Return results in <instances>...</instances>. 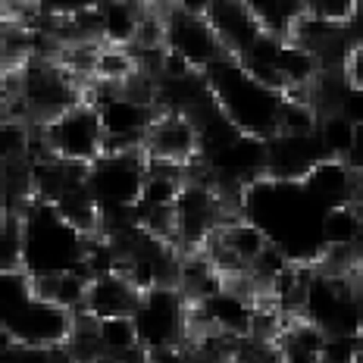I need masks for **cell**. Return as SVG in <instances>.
<instances>
[{
  "label": "cell",
  "mask_w": 363,
  "mask_h": 363,
  "mask_svg": "<svg viewBox=\"0 0 363 363\" xmlns=\"http://www.w3.org/2000/svg\"><path fill=\"white\" fill-rule=\"evenodd\" d=\"M207 22L213 26L219 41H223L225 54L235 57V60L245 57L263 35V26L238 4V0H213L207 10Z\"/></svg>",
  "instance_id": "9a60e30c"
},
{
  "label": "cell",
  "mask_w": 363,
  "mask_h": 363,
  "mask_svg": "<svg viewBox=\"0 0 363 363\" xmlns=\"http://www.w3.org/2000/svg\"><path fill=\"white\" fill-rule=\"evenodd\" d=\"M82 101H88L85 82L60 57H32L6 69V104L19 107L13 116L28 125H48Z\"/></svg>",
  "instance_id": "5b68a950"
},
{
  "label": "cell",
  "mask_w": 363,
  "mask_h": 363,
  "mask_svg": "<svg viewBox=\"0 0 363 363\" xmlns=\"http://www.w3.org/2000/svg\"><path fill=\"white\" fill-rule=\"evenodd\" d=\"M316 135H320L326 157H332V160H347V154H351V147H354L357 125L347 116H342V113H320Z\"/></svg>",
  "instance_id": "d6986e66"
},
{
  "label": "cell",
  "mask_w": 363,
  "mask_h": 363,
  "mask_svg": "<svg viewBox=\"0 0 363 363\" xmlns=\"http://www.w3.org/2000/svg\"><path fill=\"white\" fill-rule=\"evenodd\" d=\"M88 101L101 113V125L107 135V150H145L147 132L160 107L147 97L135 94L125 85H101Z\"/></svg>",
  "instance_id": "ba28073f"
},
{
  "label": "cell",
  "mask_w": 363,
  "mask_h": 363,
  "mask_svg": "<svg viewBox=\"0 0 363 363\" xmlns=\"http://www.w3.org/2000/svg\"><path fill=\"white\" fill-rule=\"evenodd\" d=\"M141 301V289L125 276V272H104L91 279L88 307L94 320H110V316H132Z\"/></svg>",
  "instance_id": "2e32d148"
},
{
  "label": "cell",
  "mask_w": 363,
  "mask_h": 363,
  "mask_svg": "<svg viewBox=\"0 0 363 363\" xmlns=\"http://www.w3.org/2000/svg\"><path fill=\"white\" fill-rule=\"evenodd\" d=\"M169 4L182 13H191V16H207V10H210L213 0H169Z\"/></svg>",
  "instance_id": "cb8c5ba5"
},
{
  "label": "cell",
  "mask_w": 363,
  "mask_h": 363,
  "mask_svg": "<svg viewBox=\"0 0 363 363\" xmlns=\"http://www.w3.org/2000/svg\"><path fill=\"white\" fill-rule=\"evenodd\" d=\"M19 223H22L19 269L26 276L41 282V279H54L72 269H85L88 245L94 235H85L82 229H75L54 203L32 198L19 210Z\"/></svg>",
  "instance_id": "3957f363"
},
{
  "label": "cell",
  "mask_w": 363,
  "mask_h": 363,
  "mask_svg": "<svg viewBox=\"0 0 363 363\" xmlns=\"http://www.w3.org/2000/svg\"><path fill=\"white\" fill-rule=\"evenodd\" d=\"M360 172L351 169L345 160H323L307 172L304 185L326 210H342V207H357L360 194Z\"/></svg>",
  "instance_id": "5bb4252c"
},
{
  "label": "cell",
  "mask_w": 363,
  "mask_h": 363,
  "mask_svg": "<svg viewBox=\"0 0 363 363\" xmlns=\"http://www.w3.org/2000/svg\"><path fill=\"white\" fill-rule=\"evenodd\" d=\"M163 44L172 57L185 60L194 72H207L210 66H216L225 57L223 41L216 38L213 26L207 22V16H191V13H182L169 4L166 10V32Z\"/></svg>",
  "instance_id": "8fae6325"
},
{
  "label": "cell",
  "mask_w": 363,
  "mask_h": 363,
  "mask_svg": "<svg viewBox=\"0 0 363 363\" xmlns=\"http://www.w3.org/2000/svg\"><path fill=\"white\" fill-rule=\"evenodd\" d=\"M38 132H41L44 157L91 166L107 154V135L101 125V113L91 101H82L79 107L66 110L63 116L50 119L48 125H38Z\"/></svg>",
  "instance_id": "9c48e42d"
},
{
  "label": "cell",
  "mask_w": 363,
  "mask_h": 363,
  "mask_svg": "<svg viewBox=\"0 0 363 363\" xmlns=\"http://www.w3.org/2000/svg\"><path fill=\"white\" fill-rule=\"evenodd\" d=\"M207 85L213 91L219 110L229 116V123L238 132L251 135V138H276L285 123V107H289V94L279 88L260 82L247 69L241 60L225 54L216 66H210Z\"/></svg>",
  "instance_id": "7a4b0ae2"
},
{
  "label": "cell",
  "mask_w": 363,
  "mask_h": 363,
  "mask_svg": "<svg viewBox=\"0 0 363 363\" xmlns=\"http://www.w3.org/2000/svg\"><path fill=\"white\" fill-rule=\"evenodd\" d=\"M304 16L332 26H351L357 19V0H304Z\"/></svg>",
  "instance_id": "44dd1931"
},
{
  "label": "cell",
  "mask_w": 363,
  "mask_h": 363,
  "mask_svg": "<svg viewBox=\"0 0 363 363\" xmlns=\"http://www.w3.org/2000/svg\"><path fill=\"white\" fill-rule=\"evenodd\" d=\"M107 0H35V16L41 19H57V22H69L97 13Z\"/></svg>",
  "instance_id": "ffe728a7"
},
{
  "label": "cell",
  "mask_w": 363,
  "mask_h": 363,
  "mask_svg": "<svg viewBox=\"0 0 363 363\" xmlns=\"http://www.w3.org/2000/svg\"><path fill=\"white\" fill-rule=\"evenodd\" d=\"M150 160L145 150H107L88 166V188L101 207V235H116L135 223Z\"/></svg>",
  "instance_id": "8992f818"
},
{
  "label": "cell",
  "mask_w": 363,
  "mask_h": 363,
  "mask_svg": "<svg viewBox=\"0 0 363 363\" xmlns=\"http://www.w3.org/2000/svg\"><path fill=\"white\" fill-rule=\"evenodd\" d=\"M357 207L363 210V179H360V194H357Z\"/></svg>",
  "instance_id": "d4e9b609"
},
{
  "label": "cell",
  "mask_w": 363,
  "mask_h": 363,
  "mask_svg": "<svg viewBox=\"0 0 363 363\" xmlns=\"http://www.w3.org/2000/svg\"><path fill=\"white\" fill-rule=\"evenodd\" d=\"M145 13H147V0H107L94 13L101 44L104 48H132L138 41Z\"/></svg>",
  "instance_id": "e0dca14e"
},
{
  "label": "cell",
  "mask_w": 363,
  "mask_h": 363,
  "mask_svg": "<svg viewBox=\"0 0 363 363\" xmlns=\"http://www.w3.org/2000/svg\"><path fill=\"white\" fill-rule=\"evenodd\" d=\"M251 16L263 26V32L276 38H291L298 22L304 19V0H238Z\"/></svg>",
  "instance_id": "ac0fdd59"
},
{
  "label": "cell",
  "mask_w": 363,
  "mask_h": 363,
  "mask_svg": "<svg viewBox=\"0 0 363 363\" xmlns=\"http://www.w3.org/2000/svg\"><path fill=\"white\" fill-rule=\"evenodd\" d=\"M241 216L251 219L269 245L298 267H316L326 254V219L329 210L307 191L304 182L257 179L245 188Z\"/></svg>",
  "instance_id": "6da1fadb"
},
{
  "label": "cell",
  "mask_w": 363,
  "mask_h": 363,
  "mask_svg": "<svg viewBox=\"0 0 363 363\" xmlns=\"http://www.w3.org/2000/svg\"><path fill=\"white\" fill-rule=\"evenodd\" d=\"M329 160L320 135H289L279 132L267 141V176L285 182H304L316 163Z\"/></svg>",
  "instance_id": "4fadbf2b"
},
{
  "label": "cell",
  "mask_w": 363,
  "mask_h": 363,
  "mask_svg": "<svg viewBox=\"0 0 363 363\" xmlns=\"http://www.w3.org/2000/svg\"><path fill=\"white\" fill-rule=\"evenodd\" d=\"M4 363H75L72 354L63 347H28L4 342Z\"/></svg>",
  "instance_id": "7402d4cb"
},
{
  "label": "cell",
  "mask_w": 363,
  "mask_h": 363,
  "mask_svg": "<svg viewBox=\"0 0 363 363\" xmlns=\"http://www.w3.org/2000/svg\"><path fill=\"white\" fill-rule=\"evenodd\" d=\"M75 313L38 294L22 269L0 272V332L4 342L28 347H63L72 335Z\"/></svg>",
  "instance_id": "277c9868"
},
{
  "label": "cell",
  "mask_w": 363,
  "mask_h": 363,
  "mask_svg": "<svg viewBox=\"0 0 363 363\" xmlns=\"http://www.w3.org/2000/svg\"><path fill=\"white\" fill-rule=\"evenodd\" d=\"M269 247L267 235L245 216H232L225 225H219V232L203 245V254L210 257V263L223 272L225 279H247L254 269V263L263 257Z\"/></svg>",
  "instance_id": "30bf717a"
},
{
  "label": "cell",
  "mask_w": 363,
  "mask_h": 363,
  "mask_svg": "<svg viewBox=\"0 0 363 363\" xmlns=\"http://www.w3.org/2000/svg\"><path fill=\"white\" fill-rule=\"evenodd\" d=\"M345 79L351 82L354 88L363 91V41H354L351 54L345 60Z\"/></svg>",
  "instance_id": "603a6c76"
},
{
  "label": "cell",
  "mask_w": 363,
  "mask_h": 363,
  "mask_svg": "<svg viewBox=\"0 0 363 363\" xmlns=\"http://www.w3.org/2000/svg\"><path fill=\"white\" fill-rule=\"evenodd\" d=\"M132 320L138 329V342L147 354L185 347L191 338V301L179 285L145 289Z\"/></svg>",
  "instance_id": "52a82bcc"
},
{
  "label": "cell",
  "mask_w": 363,
  "mask_h": 363,
  "mask_svg": "<svg viewBox=\"0 0 363 363\" xmlns=\"http://www.w3.org/2000/svg\"><path fill=\"white\" fill-rule=\"evenodd\" d=\"M145 157L150 163L191 169L201 160V132L188 113L160 110L145 141Z\"/></svg>",
  "instance_id": "7c38bea8"
}]
</instances>
